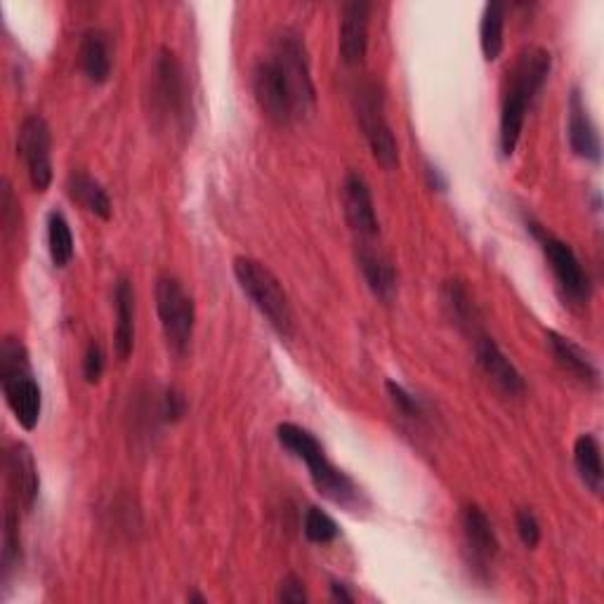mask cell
Returning a JSON list of instances; mask_svg holds the SVG:
<instances>
[{"label": "cell", "instance_id": "26", "mask_svg": "<svg viewBox=\"0 0 604 604\" xmlns=\"http://www.w3.org/2000/svg\"><path fill=\"white\" fill-rule=\"evenodd\" d=\"M22 552V538H20V507H8L5 513V532H3V564H5V577L20 562Z\"/></svg>", "mask_w": 604, "mask_h": 604}, {"label": "cell", "instance_id": "35", "mask_svg": "<svg viewBox=\"0 0 604 604\" xmlns=\"http://www.w3.org/2000/svg\"><path fill=\"white\" fill-rule=\"evenodd\" d=\"M189 602H205L203 595H189Z\"/></svg>", "mask_w": 604, "mask_h": 604}, {"label": "cell", "instance_id": "16", "mask_svg": "<svg viewBox=\"0 0 604 604\" xmlns=\"http://www.w3.org/2000/svg\"><path fill=\"white\" fill-rule=\"evenodd\" d=\"M460 527H463L466 546L472 552L474 564L484 569L499 555V538L489 517L477 505H468L460 515Z\"/></svg>", "mask_w": 604, "mask_h": 604}, {"label": "cell", "instance_id": "21", "mask_svg": "<svg viewBox=\"0 0 604 604\" xmlns=\"http://www.w3.org/2000/svg\"><path fill=\"white\" fill-rule=\"evenodd\" d=\"M67 192L76 203H81L83 209L90 211L92 215L111 220V213H114V209H111V199L104 192V187L94 178H90L88 172H81V170L71 172L67 182Z\"/></svg>", "mask_w": 604, "mask_h": 604}, {"label": "cell", "instance_id": "15", "mask_svg": "<svg viewBox=\"0 0 604 604\" xmlns=\"http://www.w3.org/2000/svg\"><path fill=\"white\" fill-rule=\"evenodd\" d=\"M474 355L480 369L486 373V378L494 380V383L507 392V394H522L524 392V378L515 369V363L503 355V349L489 336H477L474 343Z\"/></svg>", "mask_w": 604, "mask_h": 604}, {"label": "cell", "instance_id": "8", "mask_svg": "<svg viewBox=\"0 0 604 604\" xmlns=\"http://www.w3.org/2000/svg\"><path fill=\"white\" fill-rule=\"evenodd\" d=\"M53 135L51 125L38 114L26 116L18 133V152L24 158L31 187L36 192H47L53 184Z\"/></svg>", "mask_w": 604, "mask_h": 604}, {"label": "cell", "instance_id": "3", "mask_svg": "<svg viewBox=\"0 0 604 604\" xmlns=\"http://www.w3.org/2000/svg\"><path fill=\"white\" fill-rule=\"evenodd\" d=\"M277 439L286 451L293 454L307 466L314 489L320 491L326 501L345 507L349 513H357L367 505V499H363L361 489L355 484L353 477L331 463L320 439H316L307 427L295 423H281L277 427Z\"/></svg>", "mask_w": 604, "mask_h": 604}, {"label": "cell", "instance_id": "25", "mask_svg": "<svg viewBox=\"0 0 604 604\" xmlns=\"http://www.w3.org/2000/svg\"><path fill=\"white\" fill-rule=\"evenodd\" d=\"M444 305H447L451 320L458 326H474L477 310L463 281H447V286H444Z\"/></svg>", "mask_w": 604, "mask_h": 604}, {"label": "cell", "instance_id": "20", "mask_svg": "<svg viewBox=\"0 0 604 604\" xmlns=\"http://www.w3.org/2000/svg\"><path fill=\"white\" fill-rule=\"evenodd\" d=\"M78 59H81V69L88 76V81L94 86H102L111 76V45L109 36L102 29H90L81 38L78 47Z\"/></svg>", "mask_w": 604, "mask_h": 604}, {"label": "cell", "instance_id": "23", "mask_svg": "<svg viewBox=\"0 0 604 604\" xmlns=\"http://www.w3.org/2000/svg\"><path fill=\"white\" fill-rule=\"evenodd\" d=\"M503 29H505V5L486 3L480 22V45L486 61H496L503 53Z\"/></svg>", "mask_w": 604, "mask_h": 604}, {"label": "cell", "instance_id": "18", "mask_svg": "<svg viewBox=\"0 0 604 604\" xmlns=\"http://www.w3.org/2000/svg\"><path fill=\"white\" fill-rule=\"evenodd\" d=\"M357 262L363 279L369 283L371 293L378 300H385V302L392 300L396 293V272L385 253H380L369 244H361L357 253Z\"/></svg>", "mask_w": 604, "mask_h": 604}, {"label": "cell", "instance_id": "14", "mask_svg": "<svg viewBox=\"0 0 604 604\" xmlns=\"http://www.w3.org/2000/svg\"><path fill=\"white\" fill-rule=\"evenodd\" d=\"M567 135H569V147L577 156L585 158V161L600 164L602 158V145L595 123L588 114L585 102L581 92L574 90L569 98V123H567Z\"/></svg>", "mask_w": 604, "mask_h": 604}, {"label": "cell", "instance_id": "19", "mask_svg": "<svg viewBox=\"0 0 604 604\" xmlns=\"http://www.w3.org/2000/svg\"><path fill=\"white\" fill-rule=\"evenodd\" d=\"M116 328H114V353L121 361H128L135 347V293L128 279H119L116 291Z\"/></svg>", "mask_w": 604, "mask_h": 604}, {"label": "cell", "instance_id": "28", "mask_svg": "<svg viewBox=\"0 0 604 604\" xmlns=\"http://www.w3.org/2000/svg\"><path fill=\"white\" fill-rule=\"evenodd\" d=\"M104 349L100 343H90L88 349H86V355H83V376L90 385H98L100 380H102V373H104Z\"/></svg>", "mask_w": 604, "mask_h": 604}, {"label": "cell", "instance_id": "6", "mask_svg": "<svg viewBox=\"0 0 604 604\" xmlns=\"http://www.w3.org/2000/svg\"><path fill=\"white\" fill-rule=\"evenodd\" d=\"M156 312L161 320L164 336L175 355H184L194 336L197 310L194 300L187 295L175 277H161L156 283Z\"/></svg>", "mask_w": 604, "mask_h": 604}, {"label": "cell", "instance_id": "5", "mask_svg": "<svg viewBox=\"0 0 604 604\" xmlns=\"http://www.w3.org/2000/svg\"><path fill=\"white\" fill-rule=\"evenodd\" d=\"M234 277L242 286L246 298L256 305V310L265 316L281 338L293 336V310L291 300L286 295L281 281L275 272L262 262L253 258H236L234 260Z\"/></svg>", "mask_w": 604, "mask_h": 604}, {"label": "cell", "instance_id": "24", "mask_svg": "<svg viewBox=\"0 0 604 604\" xmlns=\"http://www.w3.org/2000/svg\"><path fill=\"white\" fill-rule=\"evenodd\" d=\"M47 248L55 267H67L74 258V234L67 217L59 211L47 215Z\"/></svg>", "mask_w": 604, "mask_h": 604}, {"label": "cell", "instance_id": "33", "mask_svg": "<svg viewBox=\"0 0 604 604\" xmlns=\"http://www.w3.org/2000/svg\"><path fill=\"white\" fill-rule=\"evenodd\" d=\"M427 180H430V184L437 189V192H444V189L449 187L447 178H444L439 168H427Z\"/></svg>", "mask_w": 604, "mask_h": 604}, {"label": "cell", "instance_id": "31", "mask_svg": "<svg viewBox=\"0 0 604 604\" xmlns=\"http://www.w3.org/2000/svg\"><path fill=\"white\" fill-rule=\"evenodd\" d=\"M184 411H187L184 394L178 392L175 388L166 390L164 402H161V416H164V421L166 423H178L184 416Z\"/></svg>", "mask_w": 604, "mask_h": 604}, {"label": "cell", "instance_id": "17", "mask_svg": "<svg viewBox=\"0 0 604 604\" xmlns=\"http://www.w3.org/2000/svg\"><path fill=\"white\" fill-rule=\"evenodd\" d=\"M546 340H548V347H550L555 361H558L567 373L579 378L581 383L597 385V378H600L597 367L593 363L591 355H588L581 345L562 336V333H558V331H548Z\"/></svg>", "mask_w": 604, "mask_h": 604}, {"label": "cell", "instance_id": "10", "mask_svg": "<svg viewBox=\"0 0 604 604\" xmlns=\"http://www.w3.org/2000/svg\"><path fill=\"white\" fill-rule=\"evenodd\" d=\"M532 232L540 242V248H544V253H546V258L550 262L555 279H558L562 295L571 302H579V305L591 298V279H588V275L583 272L574 248L564 244L562 238L544 232L538 225H532Z\"/></svg>", "mask_w": 604, "mask_h": 604}, {"label": "cell", "instance_id": "7", "mask_svg": "<svg viewBox=\"0 0 604 604\" xmlns=\"http://www.w3.org/2000/svg\"><path fill=\"white\" fill-rule=\"evenodd\" d=\"M357 119L376 161L385 170L400 166V147H396V139L385 119L383 98H380V90L373 83L361 86L357 92Z\"/></svg>", "mask_w": 604, "mask_h": 604}, {"label": "cell", "instance_id": "1", "mask_svg": "<svg viewBox=\"0 0 604 604\" xmlns=\"http://www.w3.org/2000/svg\"><path fill=\"white\" fill-rule=\"evenodd\" d=\"M253 92L262 114L277 125H291L314 114L316 90L307 47L295 31H283L269 55L258 61L253 71Z\"/></svg>", "mask_w": 604, "mask_h": 604}, {"label": "cell", "instance_id": "4", "mask_svg": "<svg viewBox=\"0 0 604 604\" xmlns=\"http://www.w3.org/2000/svg\"><path fill=\"white\" fill-rule=\"evenodd\" d=\"M0 385L14 418L24 430H34L41 421L43 396L41 385L31 371L29 353L18 338H5L0 347Z\"/></svg>", "mask_w": 604, "mask_h": 604}, {"label": "cell", "instance_id": "29", "mask_svg": "<svg viewBox=\"0 0 604 604\" xmlns=\"http://www.w3.org/2000/svg\"><path fill=\"white\" fill-rule=\"evenodd\" d=\"M385 388H388V394H390L392 404L396 406V411L404 413L406 418H418L421 416V404H418L416 396L409 394L400 383H394V380H388Z\"/></svg>", "mask_w": 604, "mask_h": 604}, {"label": "cell", "instance_id": "9", "mask_svg": "<svg viewBox=\"0 0 604 604\" xmlns=\"http://www.w3.org/2000/svg\"><path fill=\"white\" fill-rule=\"evenodd\" d=\"M154 107L158 116L168 119L170 123H184L189 109V90L184 69L170 51L158 53L154 65V88H152Z\"/></svg>", "mask_w": 604, "mask_h": 604}, {"label": "cell", "instance_id": "22", "mask_svg": "<svg viewBox=\"0 0 604 604\" xmlns=\"http://www.w3.org/2000/svg\"><path fill=\"white\" fill-rule=\"evenodd\" d=\"M574 466L583 484L593 491L595 496L602 494L604 470H602V451L600 441L593 435H581L574 444Z\"/></svg>", "mask_w": 604, "mask_h": 604}, {"label": "cell", "instance_id": "34", "mask_svg": "<svg viewBox=\"0 0 604 604\" xmlns=\"http://www.w3.org/2000/svg\"><path fill=\"white\" fill-rule=\"evenodd\" d=\"M331 593H333V597L340 600V602H355V595L347 591V585H345V583L333 581V583H331Z\"/></svg>", "mask_w": 604, "mask_h": 604}, {"label": "cell", "instance_id": "13", "mask_svg": "<svg viewBox=\"0 0 604 604\" xmlns=\"http://www.w3.org/2000/svg\"><path fill=\"white\" fill-rule=\"evenodd\" d=\"M369 14L371 5L363 0L345 3L340 10V57L345 65H361L369 51Z\"/></svg>", "mask_w": 604, "mask_h": 604}, {"label": "cell", "instance_id": "27", "mask_svg": "<svg viewBox=\"0 0 604 604\" xmlns=\"http://www.w3.org/2000/svg\"><path fill=\"white\" fill-rule=\"evenodd\" d=\"M340 534L336 519H333L328 513H324L322 507H310L305 515V536L312 540V544H331L336 540Z\"/></svg>", "mask_w": 604, "mask_h": 604}, {"label": "cell", "instance_id": "2", "mask_svg": "<svg viewBox=\"0 0 604 604\" xmlns=\"http://www.w3.org/2000/svg\"><path fill=\"white\" fill-rule=\"evenodd\" d=\"M552 69V57L546 47H527L513 69L507 71V81L501 102V152L503 156H513L527 121L529 107L536 100L540 88L546 86Z\"/></svg>", "mask_w": 604, "mask_h": 604}, {"label": "cell", "instance_id": "30", "mask_svg": "<svg viewBox=\"0 0 604 604\" xmlns=\"http://www.w3.org/2000/svg\"><path fill=\"white\" fill-rule=\"evenodd\" d=\"M517 524V534L522 538V544L529 550H534L540 544V524L532 511H519L515 517Z\"/></svg>", "mask_w": 604, "mask_h": 604}, {"label": "cell", "instance_id": "32", "mask_svg": "<svg viewBox=\"0 0 604 604\" xmlns=\"http://www.w3.org/2000/svg\"><path fill=\"white\" fill-rule=\"evenodd\" d=\"M277 597H279V602H286V604H302V602H307L305 583H302L295 574H289V577H286L279 583Z\"/></svg>", "mask_w": 604, "mask_h": 604}, {"label": "cell", "instance_id": "12", "mask_svg": "<svg viewBox=\"0 0 604 604\" xmlns=\"http://www.w3.org/2000/svg\"><path fill=\"white\" fill-rule=\"evenodd\" d=\"M343 205L347 225L361 238H373L380 232L376 205L367 180L359 172H347L343 182Z\"/></svg>", "mask_w": 604, "mask_h": 604}, {"label": "cell", "instance_id": "11", "mask_svg": "<svg viewBox=\"0 0 604 604\" xmlns=\"http://www.w3.org/2000/svg\"><path fill=\"white\" fill-rule=\"evenodd\" d=\"M5 472H8V486L14 499V505L22 507V511H31L38 499V468L31 449L24 441L12 444L5 454Z\"/></svg>", "mask_w": 604, "mask_h": 604}]
</instances>
